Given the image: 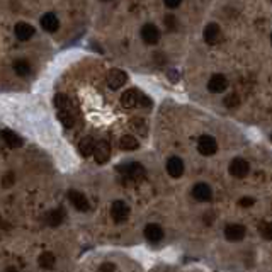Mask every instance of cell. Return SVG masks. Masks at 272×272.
Returning a JSON list of instances; mask_svg holds the SVG:
<instances>
[{
  "label": "cell",
  "mask_w": 272,
  "mask_h": 272,
  "mask_svg": "<svg viewBox=\"0 0 272 272\" xmlns=\"http://www.w3.org/2000/svg\"><path fill=\"white\" fill-rule=\"evenodd\" d=\"M220 36H221V29L216 23H209L203 31V38L207 45H216L220 41Z\"/></svg>",
  "instance_id": "12"
},
{
  "label": "cell",
  "mask_w": 272,
  "mask_h": 272,
  "mask_svg": "<svg viewBox=\"0 0 272 272\" xmlns=\"http://www.w3.org/2000/svg\"><path fill=\"white\" fill-rule=\"evenodd\" d=\"M12 68L19 77H26V75L31 73V65L26 62V60H16Z\"/></svg>",
  "instance_id": "24"
},
{
  "label": "cell",
  "mask_w": 272,
  "mask_h": 272,
  "mask_svg": "<svg viewBox=\"0 0 272 272\" xmlns=\"http://www.w3.org/2000/svg\"><path fill=\"white\" fill-rule=\"evenodd\" d=\"M14 33H16V38L19 39V41H29L34 36L36 29L29 23H17L16 27H14Z\"/></svg>",
  "instance_id": "13"
},
{
  "label": "cell",
  "mask_w": 272,
  "mask_h": 272,
  "mask_svg": "<svg viewBox=\"0 0 272 272\" xmlns=\"http://www.w3.org/2000/svg\"><path fill=\"white\" fill-rule=\"evenodd\" d=\"M131 128L136 131L138 135H146V121L143 119V117H133V119L130 121Z\"/></svg>",
  "instance_id": "26"
},
{
  "label": "cell",
  "mask_w": 272,
  "mask_h": 272,
  "mask_svg": "<svg viewBox=\"0 0 272 272\" xmlns=\"http://www.w3.org/2000/svg\"><path fill=\"white\" fill-rule=\"evenodd\" d=\"M167 172H169L170 177L179 179L184 174V162L179 157H170L169 162H167Z\"/></svg>",
  "instance_id": "16"
},
{
  "label": "cell",
  "mask_w": 272,
  "mask_h": 272,
  "mask_svg": "<svg viewBox=\"0 0 272 272\" xmlns=\"http://www.w3.org/2000/svg\"><path fill=\"white\" fill-rule=\"evenodd\" d=\"M117 170H119L124 177L131 179V181H141V179H145V175H146L145 167L138 162H131V163H126V165H119L117 167Z\"/></svg>",
  "instance_id": "1"
},
{
  "label": "cell",
  "mask_w": 272,
  "mask_h": 272,
  "mask_svg": "<svg viewBox=\"0 0 272 272\" xmlns=\"http://www.w3.org/2000/svg\"><path fill=\"white\" fill-rule=\"evenodd\" d=\"M163 23H165V27H169V31H175V27H177V23H175L174 16H167L165 19H163Z\"/></svg>",
  "instance_id": "30"
},
{
  "label": "cell",
  "mask_w": 272,
  "mask_h": 272,
  "mask_svg": "<svg viewBox=\"0 0 272 272\" xmlns=\"http://www.w3.org/2000/svg\"><path fill=\"white\" fill-rule=\"evenodd\" d=\"M141 39L146 45H157L160 41V29L155 24H145L141 27Z\"/></svg>",
  "instance_id": "6"
},
{
  "label": "cell",
  "mask_w": 272,
  "mask_h": 272,
  "mask_svg": "<svg viewBox=\"0 0 272 272\" xmlns=\"http://www.w3.org/2000/svg\"><path fill=\"white\" fill-rule=\"evenodd\" d=\"M145 238L148 240V242H152V243H159L160 240L163 238V230H162V227H159V225H155V223H150V225H146L145 227Z\"/></svg>",
  "instance_id": "17"
},
{
  "label": "cell",
  "mask_w": 272,
  "mask_h": 272,
  "mask_svg": "<svg viewBox=\"0 0 272 272\" xmlns=\"http://www.w3.org/2000/svg\"><path fill=\"white\" fill-rule=\"evenodd\" d=\"M245 233H247L245 227L238 223H231L225 228V237H227V240H230V242H240V240H243V237H245Z\"/></svg>",
  "instance_id": "11"
},
{
  "label": "cell",
  "mask_w": 272,
  "mask_h": 272,
  "mask_svg": "<svg viewBox=\"0 0 272 272\" xmlns=\"http://www.w3.org/2000/svg\"><path fill=\"white\" fill-rule=\"evenodd\" d=\"M250 172V165L247 160L243 159H233L230 163V174L237 179H243L247 177V174Z\"/></svg>",
  "instance_id": "8"
},
{
  "label": "cell",
  "mask_w": 272,
  "mask_h": 272,
  "mask_svg": "<svg viewBox=\"0 0 272 272\" xmlns=\"http://www.w3.org/2000/svg\"><path fill=\"white\" fill-rule=\"evenodd\" d=\"M198 150H199V153L204 155V157L214 155V153H216V150H218L216 139H214L213 136H209V135L201 136V138H199V141H198Z\"/></svg>",
  "instance_id": "3"
},
{
  "label": "cell",
  "mask_w": 272,
  "mask_h": 272,
  "mask_svg": "<svg viewBox=\"0 0 272 272\" xmlns=\"http://www.w3.org/2000/svg\"><path fill=\"white\" fill-rule=\"evenodd\" d=\"M111 216L116 223H123L130 216V206L124 201H114L111 206Z\"/></svg>",
  "instance_id": "4"
},
{
  "label": "cell",
  "mask_w": 272,
  "mask_h": 272,
  "mask_svg": "<svg viewBox=\"0 0 272 272\" xmlns=\"http://www.w3.org/2000/svg\"><path fill=\"white\" fill-rule=\"evenodd\" d=\"M192 196H194L196 201L207 203V201H211V199H213V191H211V187L207 184L199 182V184H196L194 189H192Z\"/></svg>",
  "instance_id": "9"
},
{
  "label": "cell",
  "mask_w": 272,
  "mask_h": 272,
  "mask_svg": "<svg viewBox=\"0 0 272 272\" xmlns=\"http://www.w3.org/2000/svg\"><path fill=\"white\" fill-rule=\"evenodd\" d=\"M139 94H141V92L136 91V89H130V91H126L123 95H121V106L126 107V109H133V107H138Z\"/></svg>",
  "instance_id": "14"
},
{
  "label": "cell",
  "mask_w": 272,
  "mask_h": 272,
  "mask_svg": "<svg viewBox=\"0 0 272 272\" xmlns=\"http://www.w3.org/2000/svg\"><path fill=\"white\" fill-rule=\"evenodd\" d=\"M102 2H109V0H102Z\"/></svg>",
  "instance_id": "35"
},
{
  "label": "cell",
  "mask_w": 272,
  "mask_h": 272,
  "mask_svg": "<svg viewBox=\"0 0 272 272\" xmlns=\"http://www.w3.org/2000/svg\"><path fill=\"white\" fill-rule=\"evenodd\" d=\"M94 146H95L94 138L92 136H85V138H82L78 141V152H80L82 157H91L94 153Z\"/></svg>",
  "instance_id": "19"
},
{
  "label": "cell",
  "mask_w": 272,
  "mask_h": 272,
  "mask_svg": "<svg viewBox=\"0 0 272 272\" xmlns=\"http://www.w3.org/2000/svg\"><path fill=\"white\" fill-rule=\"evenodd\" d=\"M253 203H255V199H253V198H242L238 201V204L242 207H250V206H253Z\"/></svg>",
  "instance_id": "31"
},
{
  "label": "cell",
  "mask_w": 272,
  "mask_h": 272,
  "mask_svg": "<svg viewBox=\"0 0 272 272\" xmlns=\"http://www.w3.org/2000/svg\"><path fill=\"white\" fill-rule=\"evenodd\" d=\"M106 80H107L109 89L117 91V89H121L128 82V73L126 71H123V70H119V68H114V70H111L109 73H107Z\"/></svg>",
  "instance_id": "2"
},
{
  "label": "cell",
  "mask_w": 272,
  "mask_h": 272,
  "mask_svg": "<svg viewBox=\"0 0 272 272\" xmlns=\"http://www.w3.org/2000/svg\"><path fill=\"white\" fill-rule=\"evenodd\" d=\"M163 3H165L169 9H177V7L182 3V0H163Z\"/></svg>",
  "instance_id": "32"
},
{
  "label": "cell",
  "mask_w": 272,
  "mask_h": 272,
  "mask_svg": "<svg viewBox=\"0 0 272 272\" xmlns=\"http://www.w3.org/2000/svg\"><path fill=\"white\" fill-rule=\"evenodd\" d=\"M238 104H240V97L237 94H230V95H227V99H225V106L230 107V109L238 107Z\"/></svg>",
  "instance_id": "29"
},
{
  "label": "cell",
  "mask_w": 272,
  "mask_h": 272,
  "mask_svg": "<svg viewBox=\"0 0 272 272\" xmlns=\"http://www.w3.org/2000/svg\"><path fill=\"white\" fill-rule=\"evenodd\" d=\"M14 182H16V174L14 172H7L5 175L2 177V187H12Z\"/></svg>",
  "instance_id": "27"
},
{
  "label": "cell",
  "mask_w": 272,
  "mask_h": 272,
  "mask_svg": "<svg viewBox=\"0 0 272 272\" xmlns=\"http://www.w3.org/2000/svg\"><path fill=\"white\" fill-rule=\"evenodd\" d=\"M39 24H41L43 29L48 31V33H55V31H58V27H60L58 17H56L53 12L45 14V16H43L41 19H39Z\"/></svg>",
  "instance_id": "15"
},
{
  "label": "cell",
  "mask_w": 272,
  "mask_h": 272,
  "mask_svg": "<svg viewBox=\"0 0 272 272\" xmlns=\"http://www.w3.org/2000/svg\"><path fill=\"white\" fill-rule=\"evenodd\" d=\"M0 136H2V139L10 146V148H21L24 143V139L21 138L19 135L14 133V131H10V130H2L0 131Z\"/></svg>",
  "instance_id": "18"
},
{
  "label": "cell",
  "mask_w": 272,
  "mask_h": 272,
  "mask_svg": "<svg viewBox=\"0 0 272 272\" xmlns=\"http://www.w3.org/2000/svg\"><path fill=\"white\" fill-rule=\"evenodd\" d=\"M3 272H17V269H16V267H7Z\"/></svg>",
  "instance_id": "34"
},
{
  "label": "cell",
  "mask_w": 272,
  "mask_h": 272,
  "mask_svg": "<svg viewBox=\"0 0 272 272\" xmlns=\"http://www.w3.org/2000/svg\"><path fill=\"white\" fill-rule=\"evenodd\" d=\"M94 159H95V162L97 163H106L107 160L111 159V145L109 143L106 141V139H101L99 143H95V146H94Z\"/></svg>",
  "instance_id": "5"
},
{
  "label": "cell",
  "mask_w": 272,
  "mask_h": 272,
  "mask_svg": "<svg viewBox=\"0 0 272 272\" xmlns=\"http://www.w3.org/2000/svg\"><path fill=\"white\" fill-rule=\"evenodd\" d=\"M260 235H262L266 240L272 238V225L269 223V221H264V223L260 225Z\"/></svg>",
  "instance_id": "28"
},
{
  "label": "cell",
  "mask_w": 272,
  "mask_h": 272,
  "mask_svg": "<svg viewBox=\"0 0 272 272\" xmlns=\"http://www.w3.org/2000/svg\"><path fill=\"white\" fill-rule=\"evenodd\" d=\"M114 269H116V267H114L113 264L106 262V264H102V266H101V271H99V272H114Z\"/></svg>",
  "instance_id": "33"
},
{
  "label": "cell",
  "mask_w": 272,
  "mask_h": 272,
  "mask_svg": "<svg viewBox=\"0 0 272 272\" xmlns=\"http://www.w3.org/2000/svg\"><path fill=\"white\" fill-rule=\"evenodd\" d=\"M228 87V80L225 75L221 73H216L213 75V77L209 78V82H207V91L213 92V94H221V92H225Z\"/></svg>",
  "instance_id": "7"
},
{
  "label": "cell",
  "mask_w": 272,
  "mask_h": 272,
  "mask_svg": "<svg viewBox=\"0 0 272 272\" xmlns=\"http://www.w3.org/2000/svg\"><path fill=\"white\" fill-rule=\"evenodd\" d=\"M68 199H70V203L73 204V207L77 211H89V207H91V204H89L87 201V198H85L82 192H78V191H68Z\"/></svg>",
  "instance_id": "10"
},
{
  "label": "cell",
  "mask_w": 272,
  "mask_h": 272,
  "mask_svg": "<svg viewBox=\"0 0 272 272\" xmlns=\"http://www.w3.org/2000/svg\"><path fill=\"white\" fill-rule=\"evenodd\" d=\"M55 255H53L51 252H43L41 255H39V267H43V269H53L55 267Z\"/></svg>",
  "instance_id": "22"
},
{
  "label": "cell",
  "mask_w": 272,
  "mask_h": 272,
  "mask_svg": "<svg viewBox=\"0 0 272 272\" xmlns=\"http://www.w3.org/2000/svg\"><path fill=\"white\" fill-rule=\"evenodd\" d=\"M53 104L58 111H71V102L65 94H56L53 99Z\"/></svg>",
  "instance_id": "21"
},
{
  "label": "cell",
  "mask_w": 272,
  "mask_h": 272,
  "mask_svg": "<svg viewBox=\"0 0 272 272\" xmlns=\"http://www.w3.org/2000/svg\"><path fill=\"white\" fill-rule=\"evenodd\" d=\"M119 146L123 150H128V152H133V150H136L139 146V143H138V139H136L135 136L126 135V136H123V138H121Z\"/></svg>",
  "instance_id": "23"
},
{
  "label": "cell",
  "mask_w": 272,
  "mask_h": 272,
  "mask_svg": "<svg viewBox=\"0 0 272 272\" xmlns=\"http://www.w3.org/2000/svg\"><path fill=\"white\" fill-rule=\"evenodd\" d=\"M58 119L65 128H71L75 124V117L71 111H58Z\"/></svg>",
  "instance_id": "25"
},
{
  "label": "cell",
  "mask_w": 272,
  "mask_h": 272,
  "mask_svg": "<svg viewBox=\"0 0 272 272\" xmlns=\"http://www.w3.org/2000/svg\"><path fill=\"white\" fill-rule=\"evenodd\" d=\"M63 220H65V211H63L62 207H58V209L51 211V213L48 214V225L49 227H58V225L63 223Z\"/></svg>",
  "instance_id": "20"
}]
</instances>
